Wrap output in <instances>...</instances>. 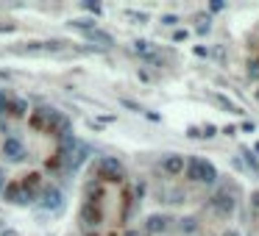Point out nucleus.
Masks as SVG:
<instances>
[{"label":"nucleus","instance_id":"obj_30","mask_svg":"<svg viewBox=\"0 0 259 236\" xmlns=\"http://www.w3.org/2000/svg\"><path fill=\"white\" fill-rule=\"evenodd\" d=\"M256 100H259V89H256Z\"/></svg>","mask_w":259,"mask_h":236},{"label":"nucleus","instance_id":"obj_4","mask_svg":"<svg viewBox=\"0 0 259 236\" xmlns=\"http://www.w3.org/2000/svg\"><path fill=\"white\" fill-rule=\"evenodd\" d=\"M61 203H64V197H61V192L56 186H48L42 192V208L45 211H59Z\"/></svg>","mask_w":259,"mask_h":236},{"label":"nucleus","instance_id":"obj_6","mask_svg":"<svg viewBox=\"0 0 259 236\" xmlns=\"http://www.w3.org/2000/svg\"><path fill=\"white\" fill-rule=\"evenodd\" d=\"M184 172H187L190 181H201V175H204V158H198V156L187 158V164H184Z\"/></svg>","mask_w":259,"mask_h":236},{"label":"nucleus","instance_id":"obj_28","mask_svg":"<svg viewBox=\"0 0 259 236\" xmlns=\"http://www.w3.org/2000/svg\"><path fill=\"white\" fill-rule=\"evenodd\" d=\"M223 236H240V233H237V230H234V228H229V230H226V233H223Z\"/></svg>","mask_w":259,"mask_h":236},{"label":"nucleus","instance_id":"obj_7","mask_svg":"<svg viewBox=\"0 0 259 236\" xmlns=\"http://www.w3.org/2000/svg\"><path fill=\"white\" fill-rule=\"evenodd\" d=\"M87 39H90L92 45H98V48H103V50L115 45V39H112V34H106V31H101V28L90 31V34H87Z\"/></svg>","mask_w":259,"mask_h":236},{"label":"nucleus","instance_id":"obj_22","mask_svg":"<svg viewBox=\"0 0 259 236\" xmlns=\"http://www.w3.org/2000/svg\"><path fill=\"white\" fill-rule=\"evenodd\" d=\"M126 17H131V20H139V23H145V20H148V14H137V12H128Z\"/></svg>","mask_w":259,"mask_h":236},{"label":"nucleus","instance_id":"obj_9","mask_svg":"<svg viewBox=\"0 0 259 236\" xmlns=\"http://www.w3.org/2000/svg\"><path fill=\"white\" fill-rule=\"evenodd\" d=\"M170 225L167 217H162V214H153V217H148V222H145V228L151 230V233H164Z\"/></svg>","mask_w":259,"mask_h":236},{"label":"nucleus","instance_id":"obj_10","mask_svg":"<svg viewBox=\"0 0 259 236\" xmlns=\"http://www.w3.org/2000/svg\"><path fill=\"white\" fill-rule=\"evenodd\" d=\"M81 222H84V225H98V222H101V211H98L92 203H87V206L81 208Z\"/></svg>","mask_w":259,"mask_h":236},{"label":"nucleus","instance_id":"obj_15","mask_svg":"<svg viewBox=\"0 0 259 236\" xmlns=\"http://www.w3.org/2000/svg\"><path fill=\"white\" fill-rule=\"evenodd\" d=\"M242 156H245V167L253 172V175L259 178V161H256V156H253L251 150H242Z\"/></svg>","mask_w":259,"mask_h":236},{"label":"nucleus","instance_id":"obj_17","mask_svg":"<svg viewBox=\"0 0 259 236\" xmlns=\"http://www.w3.org/2000/svg\"><path fill=\"white\" fill-rule=\"evenodd\" d=\"M248 78H251V81H259V59L248 61Z\"/></svg>","mask_w":259,"mask_h":236},{"label":"nucleus","instance_id":"obj_13","mask_svg":"<svg viewBox=\"0 0 259 236\" xmlns=\"http://www.w3.org/2000/svg\"><path fill=\"white\" fill-rule=\"evenodd\" d=\"M70 28H75V31H84V34H90V31H95L98 25H95V20H72V23H70Z\"/></svg>","mask_w":259,"mask_h":236},{"label":"nucleus","instance_id":"obj_27","mask_svg":"<svg viewBox=\"0 0 259 236\" xmlns=\"http://www.w3.org/2000/svg\"><path fill=\"white\" fill-rule=\"evenodd\" d=\"M3 186H6V175H3V170H0V192H3Z\"/></svg>","mask_w":259,"mask_h":236},{"label":"nucleus","instance_id":"obj_26","mask_svg":"<svg viewBox=\"0 0 259 236\" xmlns=\"http://www.w3.org/2000/svg\"><path fill=\"white\" fill-rule=\"evenodd\" d=\"M0 236H17V230H14V228H6V230H0Z\"/></svg>","mask_w":259,"mask_h":236},{"label":"nucleus","instance_id":"obj_24","mask_svg":"<svg viewBox=\"0 0 259 236\" xmlns=\"http://www.w3.org/2000/svg\"><path fill=\"white\" fill-rule=\"evenodd\" d=\"M84 9H90V12H95V14L101 12V6H98V3H84Z\"/></svg>","mask_w":259,"mask_h":236},{"label":"nucleus","instance_id":"obj_20","mask_svg":"<svg viewBox=\"0 0 259 236\" xmlns=\"http://www.w3.org/2000/svg\"><path fill=\"white\" fill-rule=\"evenodd\" d=\"M201 136H206V139H212V136H215V133H217V128L215 125H204V128H201Z\"/></svg>","mask_w":259,"mask_h":236},{"label":"nucleus","instance_id":"obj_25","mask_svg":"<svg viewBox=\"0 0 259 236\" xmlns=\"http://www.w3.org/2000/svg\"><path fill=\"white\" fill-rule=\"evenodd\" d=\"M251 206H253V208H259V192H253V194H251Z\"/></svg>","mask_w":259,"mask_h":236},{"label":"nucleus","instance_id":"obj_23","mask_svg":"<svg viewBox=\"0 0 259 236\" xmlns=\"http://www.w3.org/2000/svg\"><path fill=\"white\" fill-rule=\"evenodd\" d=\"M173 39H176V42H181V39H187V31H176V34H173Z\"/></svg>","mask_w":259,"mask_h":236},{"label":"nucleus","instance_id":"obj_16","mask_svg":"<svg viewBox=\"0 0 259 236\" xmlns=\"http://www.w3.org/2000/svg\"><path fill=\"white\" fill-rule=\"evenodd\" d=\"M9 111L23 117V114H28V103H25V100H12V103H9Z\"/></svg>","mask_w":259,"mask_h":236},{"label":"nucleus","instance_id":"obj_11","mask_svg":"<svg viewBox=\"0 0 259 236\" xmlns=\"http://www.w3.org/2000/svg\"><path fill=\"white\" fill-rule=\"evenodd\" d=\"M212 100H215V103L220 106L223 111H231V114H242V111H240V106H237V103H231L229 97H223V95H212Z\"/></svg>","mask_w":259,"mask_h":236},{"label":"nucleus","instance_id":"obj_21","mask_svg":"<svg viewBox=\"0 0 259 236\" xmlns=\"http://www.w3.org/2000/svg\"><path fill=\"white\" fill-rule=\"evenodd\" d=\"M176 23H179V17H176V14H164V17H162V25H167V28H173Z\"/></svg>","mask_w":259,"mask_h":236},{"label":"nucleus","instance_id":"obj_2","mask_svg":"<svg viewBox=\"0 0 259 236\" xmlns=\"http://www.w3.org/2000/svg\"><path fill=\"white\" fill-rule=\"evenodd\" d=\"M98 172H101V178H106V181H120L123 178V164L117 161V158H101V164H98Z\"/></svg>","mask_w":259,"mask_h":236},{"label":"nucleus","instance_id":"obj_14","mask_svg":"<svg viewBox=\"0 0 259 236\" xmlns=\"http://www.w3.org/2000/svg\"><path fill=\"white\" fill-rule=\"evenodd\" d=\"M179 228H181V233L190 236V233H195V230H198V219H195V217H184Z\"/></svg>","mask_w":259,"mask_h":236},{"label":"nucleus","instance_id":"obj_12","mask_svg":"<svg viewBox=\"0 0 259 236\" xmlns=\"http://www.w3.org/2000/svg\"><path fill=\"white\" fill-rule=\"evenodd\" d=\"M217 181V170L212 161H204V175H201V183H215Z\"/></svg>","mask_w":259,"mask_h":236},{"label":"nucleus","instance_id":"obj_18","mask_svg":"<svg viewBox=\"0 0 259 236\" xmlns=\"http://www.w3.org/2000/svg\"><path fill=\"white\" fill-rule=\"evenodd\" d=\"M164 197H170L167 203H181V200H184V192H181V189H170V192H164Z\"/></svg>","mask_w":259,"mask_h":236},{"label":"nucleus","instance_id":"obj_5","mask_svg":"<svg viewBox=\"0 0 259 236\" xmlns=\"http://www.w3.org/2000/svg\"><path fill=\"white\" fill-rule=\"evenodd\" d=\"M162 170L167 172V175H179V172H184V156H179V153L164 156L162 158Z\"/></svg>","mask_w":259,"mask_h":236},{"label":"nucleus","instance_id":"obj_3","mask_svg":"<svg viewBox=\"0 0 259 236\" xmlns=\"http://www.w3.org/2000/svg\"><path fill=\"white\" fill-rule=\"evenodd\" d=\"M3 153H6L9 161H23L25 158V147L17 136H6V139H3Z\"/></svg>","mask_w":259,"mask_h":236},{"label":"nucleus","instance_id":"obj_1","mask_svg":"<svg viewBox=\"0 0 259 236\" xmlns=\"http://www.w3.org/2000/svg\"><path fill=\"white\" fill-rule=\"evenodd\" d=\"M209 208L217 217H231V214H234V197H231L229 192H220L209 200Z\"/></svg>","mask_w":259,"mask_h":236},{"label":"nucleus","instance_id":"obj_29","mask_svg":"<svg viewBox=\"0 0 259 236\" xmlns=\"http://www.w3.org/2000/svg\"><path fill=\"white\" fill-rule=\"evenodd\" d=\"M126 236H137V230H128V233Z\"/></svg>","mask_w":259,"mask_h":236},{"label":"nucleus","instance_id":"obj_19","mask_svg":"<svg viewBox=\"0 0 259 236\" xmlns=\"http://www.w3.org/2000/svg\"><path fill=\"white\" fill-rule=\"evenodd\" d=\"M9 103H12V97H9L6 92H0V114H3V111H9Z\"/></svg>","mask_w":259,"mask_h":236},{"label":"nucleus","instance_id":"obj_8","mask_svg":"<svg viewBox=\"0 0 259 236\" xmlns=\"http://www.w3.org/2000/svg\"><path fill=\"white\" fill-rule=\"evenodd\" d=\"M0 194H3L9 203H17V206H23V186H20V183H6Z\"/></svg>","mask_w":259,"mask_h":236}]
</instances>
